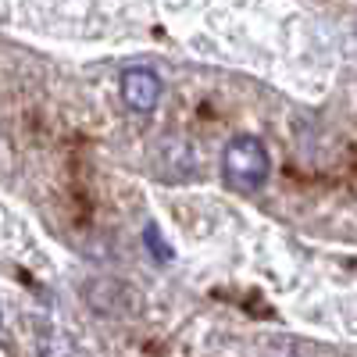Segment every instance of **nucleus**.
<instances>
[{"label":"nucleus","instance_id":"obj_1","mask_svg":"<svg viewBox=\"0 0 357 357\" xmlns=\"http://www.w3.org/2000/svg\"><path fill=\"white\" fill-rule=\"evenodd\" d=\"M225 183L236 193H257L268 178V151L257 136H236L222 154Z\"/></svg>","mask_w":357,"mask_h":357},{"label":"nucleus","instance_id":"obj_2","mask_svg":"<svg viewBox=\"0 0 357 357\" xmlns=\"http://www.w3.org/2000/svg\"><path fill=\"white\" fill-rule=\"evenodd\" d=\"M122 97H126V104L132 111L151 114L158 107V100H161V79H158V72L154 68H143V65L126 68L122 72Z\"/></svg>","mask_w":357,"mask_h":357},{"label":"nucleus","instance_id":"obj_3","mask_svg":"<svg viewBox=\"0 0 357 357\" xmlns=\"http://www.w3.org/2000/svg\"><path fill=\"white\" fill-rule=\"evenodd\" d=\"M143 240H146V247L154 243V254H158V261H172V254H168V243L161 240V229H158L154 222L146 225V232H143Z\"/></svg>","mask_w":357,"mask_h":357}]
</instances>
